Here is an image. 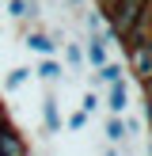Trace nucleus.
<instances>
[{"label": "nucleus", "mask_w": 152, "mask_h": 156, "mask_svg": "<svg viewBox=\"0 0 152 156\" xmlns=\"http://www.w3.org/2000/svg\"><path fill=\"white\" fill-rule=\"evenodd\" d=\"M103 156H118V149H114V145H106V149H103Z\"/></svg>", "instance_id": "22"}, {"label": "nucleus", "mask_w": 152, "mask_h": 156, "mask_svg": "<svg viewBox=\"0 0 152 156\" xmlns=\"http://www.w3.org/2000/svg\"><path fill=\"white\" fill-rule=\"evenodd\" d=\"M23 42H27V50H34L38 57H53V53H57V42H53L46 30H27Z\"/></svg>", "instance_id": "8"}, {"label": "nucleus", "mask_w": 152, "mask_h": 156, "mask_svg": "<svg viewBox=\"0 0 152 156\" xmlns=\"http://www.w3.org/2000/svg\"><path fill=\"white\" fill-rule=\"evenodd\" d=\"M141 91H144V99H152V80H148V84H141Z\"/></svg>", "instance_id": "21"}, {"label": "nucleus", "mask_w": 152, "mask_h": 156, "mask_svg": "<svg viewBox=\"0 0 152 156\" xmlns=\"http://www.w3.org/2000/svg\"><path fill=\"white\" fill-rule=\"evenodd\" d=\"M61 73H65V69H61V61H57V57H42V61L34 65V76H38L42 84H57V80H61Z\"/></svg>", "instance_id": "9"}, {"label": "nucleus", "mask_w": 152, "mask_h": 156, "mask_svg": "<svg viewBox=\"0 0 152 156\" xmlns=\"http://www.w3.org/2000/svg\"><path fill=\"white\" fill-rule=\"evenodd\" d=\"M65 57H68V65H72V69H84V46L68 42V46H65Z\"/></svg>", "instance_id": "15"}, {"label": "nucleus", "mask_w": 152, "mask_h": 156, "mask_svg": "<svg viewBox=\"0 0 152 156\" xmlns=\"http://www.w3.org/2000/svg\"><path fill=\"white\" fill-rule=\"evenodd\" d=\"M106 111H110V118H126L129 111V84H110L106 88Z\"/></svg>", "instance_id": "5"}, {"label": "nucleus", "mask_w": 152, "mask_h": 156, "mask_svg": "<svg viewBox=\"0 0 152 156\" xmlns=\"http://www.w3.org/2000/svg\"><path fill=\"white\" fill-rule=\"evenodd\" d=\"M144 126H148V133H152V99H144Z\"/></svg>", "instance_id": "20"}, {"label": "nucleus", "mask_w": 152, "mask_h": 156, "mask_svg": "<svg viewBox=\"0 0 152 156\" xmlns=\"http://www.w3.org/2000/svg\"><path fill=\"white\" fill-rule=\"evenodd\" d=\"M68 4H72V8H80V4H88V0H68Z\"/></svg>", "instance_id": "24"}, {"label": "nucleus", "mask_w": 152, "mask_h": 156, "mask_svg": "<svg viewBox=\"0 0 152 156\" xmlns=\"http://www.w3.org/2000/svg\"><path fill=\"white\" fill-rule=\"evenodd\" d=\"M65 126L72 129V133H80V129L88 126V114H80V111H72V114H68V118H65Z\"/></svg>", "instance_id": "16"}, {"label": "nucleus", "mask_w": 152, "mask_h": 156, "mask_svg": "<svg viewBox=\"0 0 152 156\" xmlns=\"http://www.w3.org/2000/svg\"><path fill=\"white\" fill-rule=\"evenodd\" d=\"M0 156H30L27 137H23L12 122H4V126H0Z\"/></svg>", "instance_id": "2"}, {"label": "nucleus", "mask_w": 152, "mask_h": 156, "mask_svg": "<svg viewBox=\"0 0 152 156\" xmlns=\"http://www.w3.org/2000/svg\"><path fill=\"white\" fill-rule=\"evenodd\" d=\"M122 126H126V137H137V133H141V118H122Z\"/></svg>", "instance_id": "18"}, {"label": "nucleus", "mask_w": 152, "mask_h": 156, "mask_svg": "<svg viewBox=\"0 0 152 156\" xmlns=\"http://www.w3.org/2000/svg\"><path fill=\"white\" fill-rule=\"evenodd\" d=\"M8 15L12 19H27V0H8Z\"/></svg>", "instance_id": "17"}, {"label": "nucleus", "mask_w": 152, "mask_h": 156, "mask_svg": "<svg viewBox=\"0 0 152 156\" xmlns=\"http://www.w3.org/2000/svg\"><path fill=\"white\" fill-rule=\"evenodd\" d=\"M103 103V99H99V91L91 88V91H84V99H80V114H95V107Z\"/></svg>", "instance_id": "14"}, {"label": "nucleus", "mask_w": 152, "mask_h": 156, "mask_svg": "<svg viewBox=\"0 0 152 156\" xmlns=\"http://www.w3.org/2000/svg\"><path fill=\"white\" fill-rule=\"evenodd\" d=\"M27 80H30V69H12V73H8V80H4V88H8V91H19Z\"/></svg>", "instance_id": "12"}, {"label": "nucleus", "mask_w": 152, "mask_h": 156, "mask_svg": "<svg viewBox=\"0 0 152 156\" xmlns=\"http://www.w3.org/2000/svg\"><path fill=\"white\" fill-rule=\"evenodd\" d=\"M148 38H152V0L141 8V15H137V23L129 27V34H126L122 46H141V42H148Z\"/></svg>", "instance_id": "4"}, {"label": "nucleus", "mask_w": 152, "mask_h": 156, "mask_svg": "<svg viewBox=\"0 0 152 156\" xmlns=\"http://www.w3.org/2000/svg\"><path fill=\"white\" fill-rule=\"evenodd\" d=\"M148 4V0H114L110 8V19H106V27L114 30V34H122V42H126L129 27L137 23V15H141V8Z\"/></svg>", "instance_id": "1"}, {"label": "nucleus", "mask_w": 152, "mask_h": 156, "mask_svg": "<svg viewBox=\"0 0 152 156\" xmlns=\"http://www.w3.org/2000/svg\"><path fill=\"white\" fill-rule=\"evenodd\" d=\"M126 57H129V73L137 76L141 84L152 80V57H148V46H126Z\"/></svg>", "instance_id": "3"}, {"label": "nucleus", "mask_w": 152, "mask_h": 156, "mask_svg": "<svg viewBox=\"0 0 152 156\" xmlns=\"http://www.w3.org/2000/svg\"><path fill=\"white\" fill-rule=\"evenodd\" d=\"M126 141V126H122V118H106V145H118Z\"/></svg>", "instance_id": "11"}, {"label": "nucleus", "mask_w": 152, "mask_h": 156, "mask_svg": "<svg viewBox=\"0 0 152 156\" xmlns=\"http://www.w3.org/2000/svg\"><path fill=\"white\" fill-rule=\"evenodd\" d=\"M84 27H88V34H103V30H106L103 12H88V15H84Z\"/></svg>", "instance_id": "13"}, {"label": "nucleus", "mask_w": 152, "mask_h": 156, "mask_svg": "<svg viewBox=\"0 0 152 156\" xmlns=\"http://www.w3.org/2000/svg\"><path fill=\"white\" fill-rule=\"evenodd\" d=\"M95 73H99V84H106V88L126 80V73H122V65H118V61H106V65H103V69H95Z\"/></svg>", "instance_id": "10"}, {"label": "nucleus", "mask_w": 152, "mask_h": 156, "mask_svg": "<svg viewBox=\"0 0 152 156\" xmlns=\"http://www.w3.org/2000/svg\"><path fill=\"white\" fill-rule=\"evenodd\" d=\"M34 15H42V4L38 0H27V19H34Z\"/></svg>", "instance_id": "19"}, {"label": "nucleus", "mask_w": 152, "mask_h": 156, "mask_svg": "<svg viewBox=\"0 0 152 156\" xmlns=\"http://www.w3.org/2000/svg\"><path fill=\"white\" fill-rule=\"evenodd\" d=\"M4 122H8V111H4V103H0V126H4Z\"/></svg>", "instance_id": "23"}, {"label": "nucleus", "mask_w": 152, "mask_h": 156, "mask_svg": "<svg viewBox=\"0 0 152 156\" xmlns=\"http://www.w3.org/2000/svg\"><path fill=\"white\" fill-rule=\"evenodd\" d=\"M106 61H110V53H106V38L103 34H88V42H84V65L103 69Z\"/></svg>", "instance_id": "6"}, {"label": "nucleus", "mask_w": 152, "mask_h": 156, "mask_svg": "<svg viewBox=\"0 0 152 156\" xmlns=\"http://www.w3.org/2000/svg\"><path fill=\"white\" fill-rule=\"evenodd\" d=\"M61 126H65V118H61L57 99H53V95H46V99H42V129H46V137L61 133Z\"/></svg>", "instance_id": "7"}]
</instances>
